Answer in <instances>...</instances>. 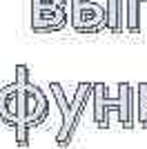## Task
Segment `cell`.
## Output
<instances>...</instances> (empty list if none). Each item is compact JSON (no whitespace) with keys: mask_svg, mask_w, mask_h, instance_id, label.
<instances>
[{"mask_svg":"<svg viewBox=\"0 0 147 149\" xmlns=\"http://www.w3.org/2000/svg\"><path fill=\"white\" fill-rule=\"evenodd\" d=\"M49 91L54 96L56 105L60 109V116H62V123H60V129L56 131V147H69L74 140V134L78 129V123L83 118V111L87 107V100L94 98V82H78L76 87V93L67 100L65 91H62V85L60 82H49Z\"/></svg>","mask_w":147,"mask_h":149,"instance_id":"cell-1","label":"cell"},{"mask_svg":"<svg viewBox=\"0 0 147 149\" xmlns=\"http://www.w3.org/2000/svg\"><path fill=\"white\" fill-rule=\"evenodd\" d=\"M107 85L105 82H94V123L98 129H107L109 127V111L116 109L118 111V123L123 125V129H132L134 127V100L136 93L134 87L129 82H118V96L111 98L107 96Z\"/></svg>","mask_w":147,"mask_h":149,"instance_id":"cell-2","label":"cell"},{"mask_svg":"<svg viewBox=\"0 0 147 149\" xmlns=\"http://www.w3.org/2000/svg\"><path fill=\"white\" fill-rule=\"evenodd\" d=\"M16 85H18V125L36 129L49 113V98L36 82L31 80L29 67L16 65Z\"/></svg>","mask_w":147,"mask_h":149,"instance_id":"cell-3","label":"cell"},{"mask_svg":"<svg viewBox=\"0 0 147 149\" xmlns=\"http://www.w3.org/2000/svg\"><path fill=\"white\" fill-rule=\"evenodd\" d=\"M107 11L105 5L94 0H71L69 2V25L78 33H96L105 29Z\"/></svg>","mask_w":147,"mask_h":149,"instance_id":"cell-4","label":"cell"},{"mask_svg":"<svg viewBox=\"0 0 147 149\" xmlns=\"http://www.w3.org/2000/svg\"><path fill=\"white\" fill-rule=\"evenodd\" d=\"M69 22V7L58 11H43V9H31V29L36 33H51V31L65 29Z\"/></svg>","mask_w":147,"mask_h":149,"instance_id":"cell-5","label":"cell"},{"mask_svg":"<svg viewBox=\"0 0 147 149\" xmlns=\"http://www.w3.org/2000/svg\"><path fill=\"white\" fill-rule=\"evenodd\" d=\"M0 120L16 129L18 125V85L9 82L0 87Z\"/></svg>","mask_w":147,"mask_h":149,"instance_id":"cell-6","label":"cell"},{"mask_svg":"<svg viewBox=\"0 0 147 149\" xmlns=\"http://www.w3.org/2000/svg\"><path fill=\"white\" fill-rule=\"evenodd\" d=\"M105 11H107L105 29L111 31V33H123V29H125V20H127V7H125V0H105Z\"/></svg>","mask_w":147,"mask_h":149,"instance_id":"cell-7","label":"cell"},{"mask_svg":"<svg viewBox=\"0 0 147 149\" xmlns=\"http://www.w3.org/2000/svg\"><path fill=\"white\" fill-rule=\"evenodd\" d=\"M141 5H147V0H125V7H127L125 31H129V33L141 31Z\"/></svg>","mask_w":147,"mask_h":149,"instance_id":"cell-8","label":"cell"},{"mask_svg":"<svg viewBox=\"0 0 147 149\" xmlns=\"http://www.w3.org/2000/svg\"><path fill=\"white\" fill-rule=\"evenodd\" d=\"M136 100H134V109H136V123L143 129H147V82H138L134 89Z\"/></svg>","mask_w":147,"mask_h":149,"instance_id":"cell-9","label":"cell"},{"mask_svg":"<svg viewBox=\"0 0 147 149\" xmlns=\"http://www.w3.org/2000/svg\"><path fill=\"white\" fill-rule=\"evenodd\" d=\"M67 7V0H31V9H43V11H58Z\"/></svg>","mask_w":147,"mask_h":149,"instance_id":"cell-10","label":"cell"},{"mask_svg":"<svg viewBox=\"0 0 147 149\" xmlns=\"http://www.w3.org/2000/svg\"><path fill=\"white\" fill-rule=\"evenodd\" d=\"M13 131H16V145H18V147H29V134H31L29 127L20 125V127H16Z\"/></svg>","mask_w":147,"mask_h":149,"instance_id":"cell-11","label":"cell"}]
</instances>
